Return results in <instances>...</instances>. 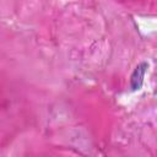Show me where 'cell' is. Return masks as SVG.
I'll list each match as a JSON object with an SVG mask.
<instances>
[{"instance_id":"obj_1","label":"cell","mask_w":157,"mask_h":157,"mask_svg":"<svg viewBox=\"0 0 157 157\" xmlns=\"http://www.w3.org/2000/svg\"><path fill=\"white\" fill-rule=\"evenodd\" d=\"M147 66H148L147 63L142 61V63H140L135 67V70H134V72H132V75L130 77V86H131V90L132 91H136V90H140L141 88L142 82H144V76H145V72H146Z\"/></svg>"}]
</instances>
